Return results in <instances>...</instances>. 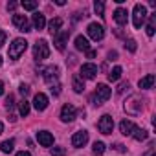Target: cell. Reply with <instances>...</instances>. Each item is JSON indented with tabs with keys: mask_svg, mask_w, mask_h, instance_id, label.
<instances>
[{
	"mask_svg": "<svg viewBox=\"0 0 156 156\" xmlns=\"http://www.w3.org/2000/svg\"><path fill=\"white\" fill-rule=\"evenodd\" d=\"M26 48H28V42L24 41V39H15L11 44H9V50H8V55H9V59H13V61H17L24 51H26Z\"/></svg>",
	"mask_w": 156,
	"mask_h": 156,
	"instance_id": "obj_1",
	"label": "cell"
},
{
	"mask_svg": "<svg viewBox=\"0 0 156 156\" xmlns=\"http://www.w3.org/2000/svg\"><path fill=\"white\" fill-rule=\"evenodd\" d=\"M48 55H50V46H48V42H46L44 39H39V41L35 42V46H33V57H35L37 61H44V59H48Z\"/></svg>",
	"mask_w": 156,
	"mask_h": 156,
	"instance_id": "obj_2",
	"label": "cell"
},
{
	"mask_svg": "<svg viewBox=\"0 0 156 156\" xmlns=\"http://www.w3.org/2000/svg\"><path fill=\"white\" fill-rule=\"evenodd\" d=\"M110 96H112V90H110L107 85H98V87H96V92H94V98H92V99H94V105H98V107L103 105Z\"/></svg>",
	"mask_w": 156,
	"mask_h": 156,
	"instance_id": "obj_3",
	"label": "cell"
},
{
	"mask_svg": "<svg viewBox=\"0 0 156 156\" xmlns=\"http://www.w3.org/2000/svg\"><path fill=\"white\" fill-rule=\"evenodd\" d=\"M145 19H147V9H145V6H141V4H136V6H134V15H132L134 28H136V30H140V28L143 26Z\"/></svg>",
	"mask_w": 156,
	"mask_h": 156,
	"instance_id": "obj_4",
	"label": "cell"
},
{
	"mask_svg": "<svg viewBox=\"0 0 156 156\" xmlns=\"http://www.w3.org/2000/svg\"><path fill=\"white\" fill-rule=\"evenodd\" d=\"M98 129H99L101 134H112V130H114V119H112V116H108V114L101 116V119L98 121Z\"/></svg>",
	"mask_w": 156,
	"mask_h": 156,
	"instance_id": "obj_5",
	"label": "cell"
},
{
	"mask_svg": "<svg viewBox=\"0 0 156 156\" xmlns=\"http://www.w3.org/2000/svg\"><path fill=\"white\" fill-rule=\"evenodd\" d=\"M87 31H88V37L94 39V41H101V39L105 37V30H103V26L98 24V22H90L88 28H87Z\"/></svg>",
	"mask_w": 156,
	"mask_h": 156,
	"instance_id": "obj_6",
	"label": "cell"
},
{
	"mask_svg": "<svg viewBox=\"0 0 156 156\" xmlns=\"http://www.w3.org/2000/svg\"><path fill=\"white\" fill-rule=\"evenodd\" d=\"M125 110H127L129 114H132V116L140 114V112H141V99H140L138 96H132V98L125 103Z\"/></svg>",
	"mask_w": 156,
	"mask_h": 156,
	"instance_id": "obj_7",
	"label": "cell"
},
{
	"mask_svg": "<svg viewBox=\"0 0 156 156\" xmlns=\"http://www.w3.org/2000/svg\"><path fill=\"white\" fill-rule=\"evenodd\" d=\"M42 77H44V81H46L50 87H53V83H57V77H59L57 66H48V68H44V70H42Z\"/></svg>",
	"mask_w": 156,
	"mask_h": 156,
	"instance_id": "obj_8",
	"label": "cell"
},
{
	"mask_svg": "<svg viewBox=\"0 0 156 156\" xmlns=\"http://www.w3.org/2000/svg\"><path fill=\"white\" fill-rule=\"evenodd\" d=\"M75 116H77V110H75V107H73V105L66 103V105L61 108V119H62L64 123L73 121V119H75Z\"/></svg>",
	"mask_w": 156,
	"mask_h": 156,
	"instance_id": "obj_9",
	"label": "cell"
},
{
	"mask_svg": "<svg viewBox=\"0 0 156 156\" xmlns=\"http://www.w3.org/2000/svg\"><path fill=\"white\" fill-rule=\"evenodd\" d=\"M87 141H88V132H87V130H77V132L72 136V145H73L75 149L85 147Z\"/></svg>",
	"mask_w": 156,
	"mask_h": 156,
	"instance_id": "obj_10",
	"label": "cell"
},
{
	"mask_svg": "<svg viewBox=\"0 0 156 156\" xmlns=\"http://www.w3.org/2000/svg\"><path fill=\"white\" fill-rule=\"evenodd\" d=\"M98 72H99V68L96 64L87 62V64L81 66V79H94V77L98 75Z\"/></svg>",
	"mask_w": 156,
	"mask_h": 156,
	"instance_id": "obj_11",
	"label": "cell"
},
{
	"mask_svg": "<svg viewBox=\"0 0 156 156\" xmlns=\"http://www.w3.org/2000/svg\"><path fill=\"white\" fill-rule=\"evenodd\" d=\"M68 37H70V30H64V31L53 35V44H55V48H57L59 51H64V46H66V42H68Z\"/></svg>",
	"mask_w": 156,
	"mask_h": 156,
	"instance_id": "obj_12",
	"label": "cell"
},
{
	"mask_svg": "<svg viewBox=\"0 0 156 156\" xmlns=\"http://www.w3.org/2000/svg\"><path fill=\"white\" fill-rule=\"evenodd\" d=\"M13 24L17 26L19 31H24V33L31 31V26H30V22H28V19L24 15H13Z\"/></svg>",
	"mask_w": 156,
	"mask_h": 156,
	"instance_id": "obj_13",
	"label": "cell"
},
{
	"mask_svg": "<svg viewBox=\"0 0 156 156\" xmlns=\"http://www.w3.org/2000/svg\"><path fill=\"white\" fill-rule=\"evenodd\" d=\"M33 107L39 110V112H42V110H46V107H48V98H46V94H35V98H33Z\"/></svg>",
	"mask_w": 156,
	"mask_h": 156,
	"instance_id": "obj_14",
	"label": "cell"
},
{
	"mask_svg": "<svg viewBox=\"0 0 156 156\" xmlns=\"http://www.w3.org/2000/svg\"><path fill=\"white\" fill-rule=\"evenodd\" d=\"M37 140H39V143H41L42 147L53 145V136H51L48 130H39V132H37Z\"/></svg>",
	"mask_w": 156,
	"mask_h": 156,
	"instance_id": "obj_15",
	"label": "cell"
},
{
	"mask_svg": "<svg viewBox=\"0 0 156 156\" xmlns=\"http://www.w3.org/2000/svg\"><path fill=\"white\" fill-rule=\"evenodd\" d=\"M114 20H116V24H118V26H125V24H127V20H129V13H127V9L118 8V9L114 11Z\"/></svg>",
	"mask_w": 156,
	"mask_h": 156,
	"instance_id": "obj_16",
	"label": "cell"
},
{
	"mask_svg": "<svg viewBox=\"0 0 156 156\" xmlns=\"http://www.w3.org/2000/svg\"><path fill=\"white\" fill-rule=\"evenodd\" d=\"M62 22H64V20H62L61 17L51 19V20H50V24H48V31H50L51 35H57V33H59V30L62 28Z\"/></svg>",
	"mask_w": 156,
	"mask_h": 156,
	"instance_id": "obj_17",
	"label": "cell"
},
{
	"mask_svg": "<svg viewBox=\"0 0 156 156\" xmlns=\"http://www.w3.org/2000/svg\"><path fill=\"white\" fill-rule=\"evenodd\" d=\"M134 129H136V125H134L132 121H129V119H123V121L119 123V130H121L123 136H132Z\"/></svg>",
	"mask_w": 156,
	"mask_h": 156,
	"instance_id": "obj_18",
	"label": "cell"
},
{
	"mask_svg": "<svg viewBox=\"0 0 156 156\" xmlns=\"http://www.w3.org/2000/svg\"><path fill=\"white\" fill-rule=\"evenodd\" d=\"M75 50H79V51H88V50H90L88 39L83 37V35H77V37H75Z\"/></svg>",
	"mask_w": 156,
	"mask_h": 156,
	"instance_id": "obj_19",
	"label": "cell"
},
{
	"mask_svg": "<svg viewBox=\"0 0 156 156\" xmlns=\"http://www.w3.org/2000/svg\"><path fill=\"white\" fill-rule=\"evenodd\" d=\"M72 87H73V90L77 92V94H81V92H85V81L81 79V75H73L72 77Z\"/></svg>",
	"mask_w": 156,
	"mask_h": 156,
	"instance_id": "obj_20",
	"label": "cell"
},
{
	"mask_svg": "<svg viewBox=\"0 0 156 156\" xmlns=\"http://www.w3.org/2000/svg\"><path fill=\"white\" fill-rule=\"evenodd\" d=\"M154 81H156V77H154V73H149V75H145V77H141L140 79V88H152V85H154Z\"/></svg>",
	"mask_w": 156,
	"mask_h": 156,
	"instance_id": "obj_21",
	"label": "cell"
},
{
	"mask_svg": "<svg viewBox=\"0 0 156 156\" xmlns=\"http://www.w3.org/2000/svg\"><path fill=\"white\" fill-rule=\"evenodd\" d=\"M33 26H35V30H42L46 26V19L42 13H39V11L33 13Z\"/></svg>",
	"mask_w": 156,
	"mask_h": 156,
	"instance_id": "obj_22",
	"label": "cell"
},
{
	"mask_svg": "<svg viewBox=\"0 0 156 156\" xmlns=\"http://www.w3.org/2000/svg\"><path fill=\"white\" fill-rule=\"evenodd\" d=\"M121 72H123V70H121V66H114V68L108 72V75H107V77H108V81H112V83H114V81H118L119 77H121Z\"/></svg>",
	"mask_w": 156,
	"mask_h": 156,
	"instance_id": "obj_23",
	"label": "cell"
},
{
	"mask_svg": "<svg viewBox=\"0 0 156 156\" xmlns=\"http://www.w3.org/2000/svg\"><path fill=\"white\" fill-rule=\"evenodd\" d=\"M13 147H15V140H6V141L0 143V151H2L4 154H9L13 151Z\"/></svg>",
	"mask_w": 156,
	"mask_h": 156,
	"instance_id": "obj_24",
	"label": "cell"
},
{
	"mask_svg": "<svg viewBox=\"0 0 156 156\" xmlns=\"http://www.w3.org/2000/svg\"><path fill=\"white\" fill-rule=\"evenodd\" d=\"M132 136H134V140H138V141H143V140H147L149 138V132L147 130H143V129H134V132H132Z\"/></svg>",
	"mask_w": 156,
	"mask_h": 156,
	"instance_id": "obj_25",
	"label": "cell"
},
{
	"mask_svg": "<svg viewBox=\"0 0 156 156\" xmlns=\"http://www.w3.org/2000/svg\"><path fill=\"white\" fill-rule=\"evenodd\" d=\"M154 26H156V13H152L149 17V24H147V35L152 37L154 35Z\"/></svg>",
	"mask_w": 156,
	"mask_h": 156,
	"instance_id": "obj_26",
	"label": "cell"
},
{
	"mask_svg": "<svg viewBox=\"0 0 156 156\" xmlns=\"http://www.w3.org/2000/svg\"><path fill=\"white\" fill-rule=\"evenodd\" d=\"M19 112H20V116H24V118L30 114V103H28L26 99H22V101L19 103Z\"/></svg>",
	"mask_w": 156,
	"mask_h": 156,
	"instance_id": "obj_27",
	"label": "cell"
},
{
	"mask_svg": "<svg viewBox=\"0 0 156 156\" xmlns=\"http://www.w3.org/2000/svg\"><path fill=\"white\" fill-rule=\"evenodd\" d=\"M92 151H94L96 156H101V154L105 152V143H103V141H96L94 147H92Z\"/></svg>",
	"mask_w": 156,
	"mask_h": 156,
	"instance_id": "obj_28",
	"label": "cell"
},
{
	"mask_svg": "<svg viewBox=\"0 0 156 156\" xmlns=\"http://www.w3.org/2000/svg\"><path fill=\"white\" fill-rule=\"evenodd\" d=\"M94 9H96V13H98L99 17H105V15H103V13H105V4H103V2L96 0V2H94Z\"/></svg>",
	"mask_w": 156,
	"mask_h": 156,
	"instance_id": "obj_29",
	"label": "cell"
},
{
	"mask_svg": "<svg viewBox=\"0 0 156 156\" xmlns=\"http://www.w3.org/2000/svg\"><path fill=\"white\" fill-rule=\"evenodd\" d=\"M20 6H22L24 9H28V11H33L39 4H37V2H28V0H24V2H20Z\"/></svg>",
	"mask_w": 156,
	"mask_h": 156,
	"instance_id": "obj_30",
	"label": "cell"
},
{
	"mask_svg": "<svg viewBox=\"0 0 156 156\" xmlns=\"http://www.w3.org/2000/svg\"><path fill=\"white\" fill-rule=\"evenodd\" d=\"M125 48L134 53V51H136V41H134V39H127V41H125Z\"/></svg>",
	"mask_w": 156,
	"mask_h": 156,
	"instance_id": "obj_31",
	"label": "cell"
},
{
	"mask_svg": "<svg viewBox=\"0 0 156 156\" xmlns=\"http://www.w3.org/2000/svg\"><path fill=\"white\" fill-rule=\"evenodd\" d=\"M66 149L64 147H51V156H64Z\"/></svg>",
	"mask_w": 156,
	"mask_h": 156,
	"instance_id": "obj_32",
	"label": "cell"
},
{
	"mask_svg": "<svg viewBox=\"0 0 156 156\" xmlns=\"http://www.w3.org/2000/svg\"><path fill=\"white\" fill-rule=\"evenodd\" d=\"M129 87H130L129 81H123V83H119V87L116 88V92H118V94H123L125 90H129Z\"/></svg>",
	"mask_w": 156,
	"mask_h": 156,
	"instance_id": "obj_33",
	"label": "cell"
},
{
	"mask_svg": "<svg viewBox=\"0 0 156 156\" xmlns=\"http://www.w3.org/2000/svg\"><path fill=\"white\" fill-rule=\"evenodd\" d=\"M13 105H15V98H13V94H9V96L6 98V108H8V110H11V108H13Z\"/></svg>",
	"mask_w": 156,
	"mask_h": 156,
	"instance_id": "obj_34",
	"label": "cell"
},
{
	"mask_svg": "<svg viewBox=\"0 0 156 156\" xmlns=\"http://www.w3.org/2000/svg\"><path fill=\"white\" fill-rule=\"evenodd\" d=\"M19 92H20L22 96H28V94H30V87H28V85H20V88H19Z\"/></svg>",
	"mask_w": 156,
	"mask_h": 156,
	"instance_id": "obj_35",
	"label": "cell"
},
{
	"mask_svg": "<svg viewBox=\"0 0 156 156\" xmlns=\"http://www.w3.org/2000/svg\"><path fill=\"white\" fill-rule=\"evenodd\" d=\"M154 151H156V147H154V143H151V145H149V151H147L143 156H154Z\"/></svg>",
	"mask_w": 156,
	"mask_h": 156,
	"instance_id": "obj_36",
	"label": "cell"
},
{
	"mask_svg": "<svg viewBox=\"0 0 156 156\" xmlns=\"http://www.w3.org/2000/svg\"><path fill=\"white\" fill-rule=\"evenodd\" d=\"M17 6H19L17 2H8V6H6V8H8V11H13V9H17Z\"/></svg>",
	"mask_w": 156,
	"mask_h": 156,
	"instance_id": "obj_37",
	"label": "cell"
},
{
	"mask_svg": "<svg viewBox=\"0 0 156 156\" xmlns=\"http://www.w3.org/2000/svg\"><path fill=\"white\" fill-rule=\"evenodd\" d=\"M51 94H53V96H59V94H61V87H59V85L51 87Z\"/></svg>",
	"mask_w": 156,
	"mask_h": 156,
	"instance_id": "obj_38",
	"label": "cell"
},
{
	"mask_svg": "<svg viewBox=\"0 0 156 156\" xmlns=\"http://www.w3.org/2000/svg\"><path fill=\"white\" fill-rule=\"evenodd\" d=\"M4 42H6V33H4L2 30H0V48L4 46Z\"/></svg>",
	"mask_w": 156,
	"mask_h": 156,
	"instance_id": "obj_39",
	"label": "cell"
},
{
	"mask_svg": "<svg viewBox=\"0 0 156 156\" xmlns=\"http://www.w3.org/2000/svg\"><path fill=\"white\" fill-rule=\"evenodd\" d=\"M96 55H98V51H96V50H88V51H87V57H88V59H94Z\"/></svg>",
	"mask_w": 156,
	"mask_h": 156,
	"instance_id": "obj_40",
	"label": "cell"
},
{
	"mask_svg": "<svg viewBox=\"0 0 156 156\" xmlns=\"http://www.w3.org/2000/svg\"><path fill=\"white\" fill-rule=\"evenodd\" d=\"M114 149L119 152H125V145H121V143H114Z\"/></svg>",
	"mask_w": 156,
	"mask_h": 156,
	"instance_id": "obj_41",
	"label": "cell"
},
{
	"mask_svg": "<svg viewBox=\"0 0 156 156\" xmlns=\"http://www.w3.org/2000/svg\"><path fill=\"white\" fill-rule=\"evenodd\" d=\"M108 59H110V61H116V59H118V53H116V51H110V53H108Z\"/></svg>",
	"mask_w": 156,
	"mask_h": 156,
	"instance_id": "obj_42",
	"label": "cell"
},
{
	"mask_svg": "<svg viewBox=\"0 0 156 156\" xmlns=\"http://www.w3.org/2000/svg\"><path fill=\"white\" fill-rule=\"evenodd\" d=\"M17 156H31V152H28V151H20V152H17Z\"/></svg>",
	"mask_w": 156,
	"mask_h": 156,
	"instance_id": "obj_43",
	"label": "cell"
},
{
	"mask_svg": "<svg viewBox=\"0 0 156 156\" xmlns=\"http://www.w3.org/2000/svg\"><path fill=\"white\" fill-rule=\"evenodd\" d=\"M2 94H4V83L0 81V96H2Z\"/></svg>",
	"mask_w": 156,
	"mask_h": 156,
	"instance_id": "obj_44",
	"label": "cell"
},
{
	"mask_svg": "<svg viewBox=\"0 0 156 156\" xmlns=\"http://www.w3.org/2000/svg\"><path fill=\"white\" fill-rule=\"evenodd\" d=\"M2 132H4V125H2V123H0V134H2Z\"/></svg>",
	"mask_w": 156,
	"mask_h": 156,
	"instance_id": "obj_45",
	"label": "cell"
},
{
	"mask_svg": "<svg viewBox=\"0 0 156 156\" xmlns=\"http://www.w3.org/2000/svg\"><path fill=\"white\" fill-rule=\"evenodd\" d=\"M0 66H2V57H0Z\"/></svg>",
	"mask_w": 156,
	"mask_h": 156,
	"instance_id": "obj_46",
	"label": "cell"
}]
</instances>
